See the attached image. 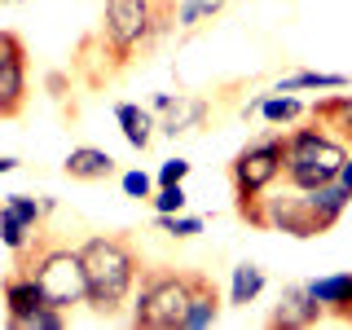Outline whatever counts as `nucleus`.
<instances>
[{
	"instance_id": "nucleus-5",
	"label": "nucleus",
	"mask_w": 352,
	"mask_h": 330,
	"mask_svg": "<svg viewBox=\"0 0 352 330\" xmlns=\"http://www.w3.org/2000/svg\"><path fill=\"white\" fill-rule=\"evenodd\" d=\"M194 273L176 269H141V282L132 291V326L146 330H181L190 308Z\"/></svg>"
},
{
	"instance_id": "nucleus-29",
	"label": "nucleus",
	"mask_w": 352,
	"mask_h": 330,
	"mask_svg": "<svg viewBox=\"0 0 352 330\" xmlns=\"http://www.w3.org/2000/svg\"><path fill=\"white\" fill-rule=\"evenodd\" d=\"M5 58H27V44H22L18 31L0 27V62H5Z\"/></svg>"
},
{
	"instance_id": "nucleus-10",
	"label": "nucleus",
	"mask_w": 352,
	"mask_h": 330,
	"mask_svg": "<svg viewBox=\"0 0 352 330\" xmlns=\"http://www.w3.org/2000/svg\"><path fill=\"white\" fill-rule=\"evenodd\" d=\"M308 291H313V300L322 304L330 317L352 322V273H326V278L308 282Z\"/></svg>"
},
{
	"instance_id": "nucleus-13",
	"label": "nucleus",
	"mask_w": 352,
	"mask_h": 330,
	"mask_svg": "<svg viewBox=\"0 0 352 330\" xmlns=\"http://www.w3.org/2000/svg\"><path fill=\"white\" fill-rule=\"evenodd\" d=\"M27 106V58L0 62V119H18Z\"/></svg>"
},
{
	"instance_id": "nucleus-9",
	"label": "nucleus",
	"mask_w": 352,
	"mask_h": 330,
	"mask_svg": "<svg viewBox=\"0 0 352 330\" xmlns=\"http://www.w3.org/2000/svg\"><path fill=\"white\" fill-rule=\"evenodd\" d=\"M44 304H49V300H44V286L31 278L27 269L14 273V278H5V313H9V326H27Z\"/></svg>"
},
{
	"instance_id": "nucleus-34",
	"label": "nucleus",
	"mask_w": 352,
	"mask_h": 330,
	"mask_svg": "<svg viewBox=\"0 0 352 330\" xmlns=\"http://www.w3.org/2000/svg\"><path fill=\"white\" fill-rule=\"evenodd\" d=\"M0 5H27V0H0Z\"/></svg>"
},
{
	"instance_id": "nucleus-26",
	"label": "nucleus",
	"mask_w": 352,
	"mask_h": 330,
	"mask_svg": "<svg viewBox=\"0 0 352 330\" xmlns=\"http://www.w3.org/2000/svg\"><path fill=\"white\" fill-rule=\"evenodd\" d=\"M150 203H154V212H185V203H190V194H185V181H181V185H159Z\"/></svg>"
},
{
	"instance_id": "nucleus-25",
	"label": "nucleus",
	"mask_w": 352,
	"mask_h": 330,
	"mask_svg": "<svg viewBox=\"0 0 352 330\" xmlns=\"http://www.w3.org/2000/svg\"><path fill=\"white\" fill-rule=\"evenodd\" d=\"M154 185H159V181H154V176H146L141 168H132V172H124V176H119V190H124L128 198H137V203H146V198H154Z\"/></svg>"
},
{
	"instance_id": "nucleus-22",
	"label": "nucleus",
	"mask_w": 352,
	"mask_h": 330,
	"mask_svg": "<svg viewBox=\"0 0 352 330\" xmlns=\"http://www.w3.org/2000/svg\"><path fill=\"white\" fill-rule=\"evenodd\" d=\"M154 225L172 238H194L203 234V216H190V212H154Z\"/></svg>"
},
{
	"instance_id": "nucleus-11",
	"label": "nucleus",
	"mask_w": 352,
	"mask_h": 330,
	"mask_svg": "<svg viewBox=\"0 0 352 330\" xmlns=\"http://www.w3.org/2000/svg\"><path fill=\"white\" fill-rule=\"evenodd\" d=\"M207 110H212L207 97H176V102L163 110L159 132H163V137H185V132H194V128L207 124Z\"/></svg>"
},
{
	"instance_id": "nucleus-23",
	"label": "nucleus",
	"mask_w": 352,
	"mask_h": 330,
	"mask_svg": "<svg viewBox=\"0 0 352 330\" xmlns=\"http://www.w3.org/2000/svg\"><path fill=\"white\" fill-rule=\"evenodd\" d=\"M220 5H225V0H181V5H176V27H181V31H194L198 22H207Z\"/></svg>"
},
{
	"instance_id": "nucleus-14",
	"label": "nucleus",
	"mask_w": 352,
	"mask_h": 330,
	"mask_svg": "<svg viewBox=\"0 0 352 330\" xmlns=\"http://www.w3.org/2000/svg\"><path fill=\"white\" fill-rule=\"evenodd\" d=\"M304 194H308V203H313V216H317V225H322V234H330V229L339 225V216H344L348 203H352V190L344 181L317 185V190H304Z\"/></svg>"
},
{
	"instance_id": "nucleus-16",
	"label": "nucleus",
	"mask_w": 352,
	"mask_h": 330,
	"mask_svg": "<svg viewBox=\"0 0 352 330\" xmlns=\"http://www.w3.org/2000/svg\"><path fill=\"white\" fill-rule=\"evenodd\" d=\"M115 124H119V132H124V141H128L132 150H146L150 141H154V128H159V124H154V115H150V110H141L137 102H119L115 106Z\"/></svg>"
},
{
	"instance_id": "nucleus-3",
	"label": "nucleus",
	"mask_w": 352,
	"mask_h": 330,
	"mask_svg": "<svg viewBox=\"0 0 352 330\" xmlns=\"http://www.w3.org/2000/svg\"><path fill=\"white\" fill-rule=\"evenodd\" d=\"M176 27L172 0H106L102 9V44L115 53V62H128L137 49H146Z\"/></svg>"
},
{
	"instance_id": "nucleus-30",
	"label": "nucleus",
	"mask_w": 352,
	"mask_h": 330,
	"mask_svg": "<svg viewBox=\"0 0 352 330\" xmlns=\"http://www.w3.org/2000/svg\"><path fill=\"white\" fill-rule=\"evenodd\" d=\"M49 88H53V97H62V88H66V75H58V71H53V75H49Z\"/></svg>"
},
{
	"instance_id": "nucleus-31",
	"label": "nucleus",
	"mask_w": 352,
	"mask_h": 330,
	"mask_svg": "<svg viewBox=\"0 0 352 330\" xmlns=\"http://www.w3.org/2000/svg\"><path fill=\"white\" fill-rule=\"evenodd\" d=\"M172 102H176V97H172V93H159V97H154V110H159V115H163V110H168Z\"/></svg>"
},
{
	"instance_id": "nucleus-24",
	"label": "nucleus",
	"mask_w": 352,
	"mask_h": 330,
	"mask_svg": "<svg viewBox=\"0 0 352 330\" xmlns=\"http://www.w3.org/2000/svg\"><path fill=\"white\" fill-rule=\"evenodd\" d=\"M5 207H9V212H14L18 220H27L31 229H40L44 212H49V203H36L31 194H9V198H5Z\"/></svg>"
},
{
	"instance_id": "nucleus-19",
	"label": "nucleus",
	"mask_w": 352,
	"mask_h": 330,
	"mask_svg": "<svg viewBox=\"0 0 352 330\" xmlns=\"http://www.w3.org/2000/svg\"><path fill=\"white\" fill-rule=\"evenodd\" d=\"M339 93V88H348V75H330V71H295L278 80V93Z\"/></svg>"
},
{
	"instance_id": "nucleus-1",
	"label": "nucleus",
	"mask_w": 352,
	"mask_h": 330,
	"mask_svg": "<svg viewBox=\"0 0 352 330\" xmlns=\"http://www.w3.org/2000/svg\"><path fill=\"white\" fill-rule=\"evenodd\" d=\"M80 256L88 273V308L106 317L119 313L141 282V260L132 251V242L119 234H93L80 247Z\"/></svg>"
},
{
	"instance_id": "nucleus-12",
	"label": "nucleus",
	"mask_w": 352,
	"mask_h": 330,
	"mask_svg": "<svg viewBox=\"0 0 352 330\" xmlns=\"http://www.w3.org/2000/svg\"><path fill=\"white\" fill-rule=\"evenodd\" d=\"M220 304H225V300H220V291L212 286V278L194 273V291H190V308H185L181 330H207V326H216Z\"/></svg>"
},
{
	"instance_id": "nucleus-21",
	"label": "nucleus",
	"mask_w": 352,
	"mask_h": 330,
	"mask_svg": "<svg viewBox=\"0 0 352 330\" xmlns=\"http://www.w3.org/2000/svg\"><path fill=\"white\" fill-rule=\"evenodd\" d=\"M260 115L269 124H295V119H304V102L291 93H278V97H264L260 102Z\"/></svg>"
},
{
	"instance_id": "nucleus-15",
	"label": "nucleus",
	"mask_w": 352,
	"mask_h": 330,
	"mask_svg": "<svg viewBox=\"0 0 352 330\" xmlns=\"http://www.w3.org/2000/svg\"><path fill=\"white\" fill-rule=\"evenodd\" d=\"M62 168H66L71 181H106V176H115V159H110L106 150H97V146H75L66 154Z\"/></svg>"
},
{
	"instance_id": "nucleus-8",
	"label": "nucleus",
	"mask_w": 352,
	"mask_h": 330,
	"mask_svg": "<svg viewBox=\"0 0 352 330\" xmlns=\"http://www.w3.org/2000/svg\"><path fill=\"white\" fill-rule=\"evenodd\" d=\"M326 317V308L313 300L308 286H286L282 291V304L273 308L269 326H282V330H304V326H317Z\"/></svg>"
},
{
	"instance_id": "nucleus-2",
	"label": "nucleus",
	"mask_w": 352,
	"mask_h": 330,
	"mask_svg": "<svg viewBox=\"0 0 352 330\" xmlns=\"http://www.w3.org/2000/svg\"><path fill=\"white\" fill-rule=\"evenodd\" d=\"M286 172V132H273V137H260L251 141L247 150L234 154L229 163V185H234V198H238V216L247 225L264 229V194L273 190V181H282Z\"/></svg>"
},
{
	"instance_id": "nucleus-33",
	"label": "nucleus",
	"mask_w": 352,
	"mask_h": 330,
	"mask_svg": "<svg viewBox=\"0 0 352 330\" xmlns=\"http://www.w3.org/2000/svg\"><path fill=\"white\" fill-rule=\"evenodd\" d=\"M18 168V159H9V154H0V176H5V172H14Z\"/></svg>"
},
{
	"instance_id": "nucleus-28",
	"label": "nucleus",
	"mask_w": 352,
	"mask_h": 330,
	"mask_svg": "<svg viewBox=\"0 0 352 330\" xmlns=\"http://www.w3.org/2000/svg\"><path fill=\"white\" fill-rule=\"evenodd\" d=\"M185 176H190V163H185V159H168V163L159 168V176H154V181H159V185H181Z\"/></svg>"
},
{
	"instance_id": "nucleus-27",
	"label": "nucleus",
	"mask_w": 352,
	"mask_h": 330,
	"mask_svg": "<svg viewBox=\"0 0 352 330\" xmlns=\"http://www.w3.org/2000/svg\"><path fill=\"white\" fill-rule=\"evenodd\" d=\"M27 326H31V330H62V326H66V308H53V304H44L40 313L27 322Z\"/></svg>"
},
{
	"instance_id": "nucleus-6",
	"label": "nucleus",
	"mask_w": 352,
	"mask_h": 330,
	"mask_svg": "<svg viewBox=\"0 0 352 330\" xmlns=\"http://www.w3.org/2000/svg\"><path fill=\"white\" fill-rule=\"evenodd\" d=\"M27 273L44 286V300L53 308L71 313L75 304H88V273H84V256L80 247H44L36 264H27Z\"/></svg>"
},
{
	"instance_id": "nucleus-20",
	"label": "nucleus",
	"mask_w": 352,
	"mask_h": 330,
	"mask_svg": "<svg viewBox=\"0 0 352 330\" xmlns=\"http://www.w3.org/2000/svg\"><path fill=\"white\" fill-rule=\"evenodd\" d=\"M31 234H36V229H31L27 220H18L5 203H0V242H5V247L14 251V256H22V251L31 247Z\"/></svg>"
},
{
	"instance_id": "nucleus-7",
	"label": "nucleus",
	"mask_w": 352,
	"mask_h": 330,
	"mask_svg": "<svg viewBox=\"0 0 352 330\" xmlns=\"http://www.w3.org/2000/svg\"><path fill=\"white\" fill-rule=\"evenodd\" d=\"M264 229H282V234H291V238H317L322 234L308 194L295 190V185H291V194L264 198Z\"/></svg>"
},
{
	"instance_id": "nucleus-17",
	"label": "nucleus",
	"mask_w": 352,
	"mask_h": 330,
	"mask_svg": "<svg viewBox=\"0 0 352 330\" xmlns=\"http://www.w3.org/2000/svg\"><path fill=\"white\" fill-rule=\"evenodd\" d=\"M313 124L339 132V141L352 146V93H330L313 106Z\"/></svg>"
},
{
	"instance_id": "nucleus-18",
	"label": "nucleus",
	"mask_w": 352,
	"mask_h": 330,
	"mask_svg": "<svg viewBox=\"0 0 352 330\" xmlns=\"http://www.w3.org/2000/svg\"><path fill=\"white\" fill-rule=\"evenodd\" d=\"M264 269L260 264H251V260H242L238 269H234V278H229V295H225V304H234V308H247V304H256L260 300V291H264Z\"/></svg>"
},
{
	"instance_id": "nucleus-32",
	"label": "nucleus",
	"mask_w": 352,
	"mask_h": 330,
	"mask_svg": "<svg viewBox=\"0 0 352 330\" xmlns=\"http://www.w3.org/2000/svg\"><path fill=\"white\" fill-rule=\"evenodd\" d=\"M339 181H344V185H348V190H352V154H348V163H344V172H339Z\"/></svg>"
},
{
	"instance_id": "nucleus-4",
	"label": "nucleus",
	"mask_w": 352,
	"mask_h": 330,
	"mask_svg": "<svg viewBox=\"0 0 352 330\" xmlns=\"http://www.w3.org/2000/svg\"><path fill=\"white\" fill-rule=\"evenodd\" d=\"M344 163H348V141L330 137L322 124L286 132V172H282V181L295 185V190H317V185L339 181Z\"/></svg>"
}]
</instances>
